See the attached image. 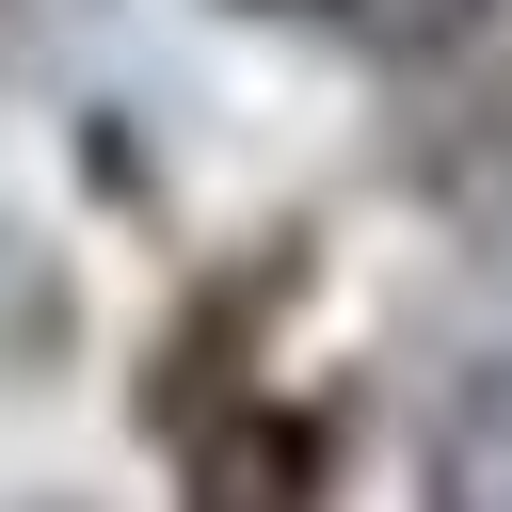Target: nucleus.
Segmentation results:
<instances>
[{
    "mask_svg": "<svg viewBox=\"0 0 512 512\" xmlns=\"http://www.w3.org/2000/svg\"><path fill=\"white\" fill-rule=\"evenodd\" d=\"M496 160H512V112H496Z\"/></svg>",
    "mask_w": 512,
    "mask_h": 512,
    "instance_id": "2",
    "label": "nucleus"
},
{
    "mask_svg": "<svg viewBox=\"0 0 512 512\" xmlns=\"http://www.w3.org/2000/svg\"><path fill=\"white\" fill-rule=\"evenodd\" d=\"M240 16H304V32H368V48H416V32H448L464 0H240Z\"/></svg>",
    "mask_w": 512,
    "mask_h": 512,
    "instance_id": "1",
    "label": "nucleus"
}]
</instances>
